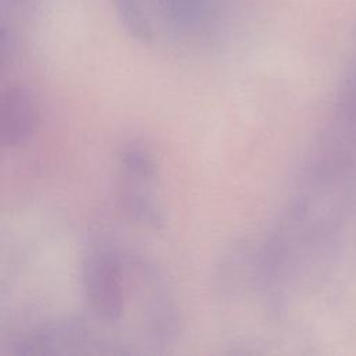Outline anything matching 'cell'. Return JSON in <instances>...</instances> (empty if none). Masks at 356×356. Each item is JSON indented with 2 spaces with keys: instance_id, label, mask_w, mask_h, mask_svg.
Returning <instances> with one entry per match:
<instances>
[{
  "instance_id": "obj_4",
  "label": "cell",
  "mask_w": 356,
  "mask_h": 356,
  "mask_svg": "<svg viewBox=\"0 0 356 356\" xmlns=\"http://www.w3.org/2000/svg\"><path fill=\"white\" fill-rule=\"evenodd\" d=\"M39 118L33 92L24 85L4 89L0 100V143L17 147L29 140Z\"/></svg>"
},
{
  "instance_id": "obj_2",
  "label": "cell",
  "mask_w": 356,
  "mask_h": 356,
  "mask_svg": "<svg viewBox=\"0 0 356 356\" xmlns=\"http://www.w3.org/2000/svg\"><path fill=\"white\" fill-rule=\"evenodd\" d=\"M13 355H120L127 350L89 317H65L43 323L13 343Z\"/></svg>"
},
{
  "instance_id": "obj_3",
  "label": "cell",
  "mask_w": 356,
  "mask_h": 356,
  "mask_svg": "<svg viewBox=\"0 0 356 356\" xmlns=\"http://www.w3.org/2000/svg\"><path fill=\"white\" fill-rule=\"evenodd\" d=\"M157 179L159 167L150 149L136 140L125 145L120 154L118 202L132 221L152 228L164 221L154 196Z\"/></svg>"
},
{
  "instance_id": "obj_1",
  "label": "cell",
  "mask_w": 356,
  "mask_h": 356,
  "mask_svg": "<svg viewBox=\"0 0 356 356\" xmlns=\"http://www.w3.org/2000/svg\"><path fill=\"white\" fill-rule=\"evenodd\" d=\"M81 284L90 317L103 325H117L136 292L138 254L113 242L89 246L82 259Z\"/></svg>"
}]
</instances>
